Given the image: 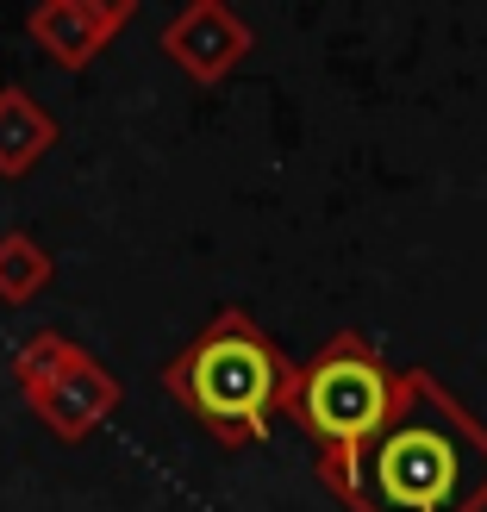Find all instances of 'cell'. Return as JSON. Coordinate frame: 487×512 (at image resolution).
<instances>
[{
  "label": "cell",
  "instance_id": "7a4b0ae2",
  "mask_svg": "<svg viewBox=\"0 0 487 512\" xmlns=\"http://www.w3.org/2000/svg\"><path fill=\"white\" fill-rule=\"evenodd\" d=\"M288 381H294V356L244 306H219L163 363V394L200 431H213L225 450L269 444L281 400H288Z\"/></svg>",
  "mask_w": 487,
  "mask_h": 512
},
{
  "label": "cell",
  "instance_id": "8992f818",
  "mask_svg": "<svg viewBox=\"0 0 487 512\" xmlns=\"http://www.w3.org/2000/svg\"><path fill=\"white\" fill-rule=\"evenodd\" d=\"M119 400H125V388H119V375L100 363V356L88 350L82 363H75L57 388H44L38 400H25L32 406V419L50 431V438H63V444H82L94 425H107L113 413H119Z\"/></svg>",
  "mask_w": 487,
  "mask_h": 512
},
{
  "label": "cell",
  "instance_id": "6da1fadb",
  "mask_svg": "<svg viewBox=\"0 0 487 512\" xmlns=\"http://www.w3.org/2000/svg\"><path fill=\"white\" fill-rule=\"evenodd\" d=\"M350 512H487V425L431 369H400L381 425L350 456H319Z\"/></svg>",
  "mask_w": 487,
  "mask_h": 512
},
{
  "label": "cell",
  "instance_id": "277c9868",
  "mask_svg": "<svg viewBox=\"0 0 487 512\" xmlns=\"http://www.w3.org/2000/svg\"><path fill=\"white\" fill-rule=\"evenodd\" d=\"M157 50L188 75V82L219 88L225 75L256 50V32H250V19L238 7H225V0H194V7L169 13V25L157 32Z\"/></svg>",
  "mask_w": 487,
  "mask_h": 512
},
{
  "label": "cell",
  "instance_id": "52a82bcc",
  "mask_svg": "<svg viewBox=\"0 0 487 512\" xmlns=\"http://www.w3.org/2000/svg\"><path fill=\"white\" fill-rule=\"evenodd\" d=\"M50 150H57V119L44 113V100L25 82H7L0 88V182L32 175Z\"/></svg>",
  "mask_w": 487,
  "mask_h": 512
},
{
  "label": "cell",
  "instance_id": "ba28073f",
  "mask_svg": "<svg viewBox=\"0 0 487 512\" xmlns=\"http://www.w3.org/2000/svg\"><path fill=\"white\" fill-rule=\"evenodd\" d=\"M82 356H88V350L75 344L69 331H32V338L13 350V381H19V394L38 400L44 388H57V381L82 363Z\"/></svg>",
  "mask_w": 487,
  "mask_h": 512
},
{
  "label": "cell",
  "instance_id": "9c48e42d",
  "mask_svg": "<svg viewBox=\"0 0 487 512\" xmlns=\"http://www.w3.org/2000/svg\"><path fill=\"white\" fill-rule=\"evenodd\" d=\"M50 275H57V263H50V250L32 238V232H0V300L7 306H32L44 288H50Z\"/></svg>",
  "mask_w": 487,
  "mask_h": 512
},
{
  "label": "cell",
  "instance_id": "3957f363",
  "mask_svg": "<svg viewBox=\"0 0 487 512\" xmlns=\"http://www.w3.org/2000/svg\"><path fill=\"white\" fill-rule=\"evenodd\" d=\"M394 381L400 375L375 350L369 331H331L306 363H294L281 419H294L319 456H350L381 425V413L394 400Z\"/></svg>",
  "mask_w": 487,
  "mask_h": 512
},
{
  "label": "cell",
  "instance_id": "5b68a950",
  "mask_svg": "<svg viewBox=\"0 0 487 512\" xmlns=\"http://www.w3.org/2000/svg\"><path fill=\"white\" fill-rule=\"evenodd\" d=\"M138 0H44L25 13V38L57 69H88L125 25H132Z\"/></svg>",
  "mask_w": 487,
  "mask_h": 512
}]
</instances>
